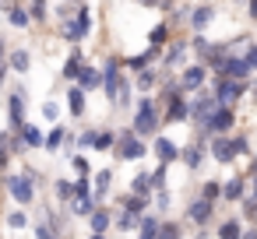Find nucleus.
Returning <instances> with one entry per match:
<instances>
[{
  "label": "nucleus",
  "mask_w": 257,
  "mask_h": 239,
  "mask_svg": "<svg viewBox=\"0 0 257 239\" xmlns=\"http://www.w3.org/2000/svg\"><path fill=\"white\" fill-rule=\"evenodd\" d=\"M190 64V39H169L166 46H162V60H159V67L166 71V74H180L183 67Z\"/></svg>",
  "instance_id": "8"
},
{
  "label": "nucleus",
  "mask_w": 257,
  "mask_h": 239,
  "mask_svg": "<svg viewBox=\"0 0 257 239\" xmlns=\"http://www.w3.org/2000/svg\"><path fill=\"white\" fill-rule=\"evenodd\" d=\"M4 18H8V25H11L15 32H29V29L36 25V22H32V15H29V4H25V0H18V4H15Z\"/></svg>",
  "instance_id": "23"
},
{
  "label": "nucleus",
  "mask_w": 257,
  "mask_h": 239,
  "mask_svg": "<svg viewBox=\"0 0 257 239\" xmlns=\"http://www.w3.org/2000/svg\"><path fill=\"white\" fill-rule=\"evenodd\" d=\"M88 64V57H85V50L81 46H71L67 50V57H64V67H60V81H78V74H81V67Z\"/></svg>",
  "instance_id": "19"
},
{
  "label": "nucleus",
  "mask_w": 257,
  "mask_h": 239,
  "mask_svg": "<svg viewBox=\"0 0 257 239\" xmlns=\"http://www.w3.org/2000/svg\"><path fill=\"white\" fill-rule=\"evenodd\" d=\"M208 155H211L218 165H232V162L239 158L232 134H211V141H208Z\"/></svg>",
  "instance_id": "12"
},
{
  "label": "nucleus",
  "mask_w": 257,
  "mask_h": 239,
  "mask_svg": "<svg viewBox=\"0 0 257 239\" xmlns=\"http://www.w3.org/2000/svg\"><path fill=\"white\" fill-rule=\"evenodd\" d=\"M201 193L208 197V200H222V179H208V183H201Z\"/></svg>",
  "instance_id": "49"
},
{
  "label": "nucleus",
  "mask_w": 257,
  "mask_h": 239,
  "mask_svg": "<svg viewBox=\"0 0 257 239\" xmlns=\"http://www.w3.org/2000/svg\"><path fill=\"white\" fill-rule=\"evenodd\" d=\"M18 137H22V144H25V151H36V148H43V141H46V134H43V127L39 123H25L22 130H15Z\"/></svg>",
  "instance_id": "28"
},
{
  "label": "nucleus",
  "mask_w": 257,
  "mask_h": 239,
  "mask_svg": "<svg viewBox=\"0 0 257 239\" xmlns=\"http://www.w3.org/2000/svg\"><path fill=\"white\" fill-rule=\"evenodd\" d=\"M8 53H11L8 50V39H4V32H0V60H8Z\"/></svg>",
  "instance_id": "56"
},
{
  "label": "nucleus",
  "mask_w": 257,
  "mask_h": 239,
  "mask_svg": "<svg viewBox=\"0 0 257 239\" xmlns=\"http://www.w3.org/2000/svg\"><path fill=\"white\" fill-rule=\"evenodd\" d=\"M0 186L8 190V197H11V204H18V207H36L39 204V186H36V179L25 172V169H18V172H0Z\"/></svg>",
  "instance_id": "2"
},
{
  "label": "nucleus",
  "mask_w": 257,
  "mask_h": 239,
  "mask_svg": "<svg viewBox=\"0 0 257 239\" xmlns=\"http://www.w3.org/2000/svg\"><path fill=\"white\" fill-rule=\"evenodd\" d=\"M138 8H145V11H159L162 8V0H134Z\"/></svg>",
  "instance_id": "52"
},
{
  "label": "nucleus",
  "mask_w": 257,
  "mask_h": 239,
  "mask_svg": "<svg viewBox=\"0 0 257 239\" xmlns=\"http://www.w3.org/2000/svg\"><path fill=\"white\" fill-rule=\"evenodd\" d=\"M127 190H134V193H145V197H152V169H138L134 176H131V183H127Z\"/></svg>",
  "instance_id": "36"
},
{
  "label": "nucleus",
  "mask_w": 257,
  "mask_h": 239,
  "mask_svg": "<svg viewBox=\"0 0 257 239\" xmlns=\"http://www.w3.org/2000/svg\"><path fill=\"white\" fill-rule=\"evenodd\" d=\"M39 116H43V120H46L50 127H53V123H60V106L53 102V95H50V99L43 102V109H39Z\"/></svg>",
  "instance_id": "46"
},
{
  "label": "nucleus",
  "mask_w": 257,
  "mask_h": 239,
  "mask_svg": "<svg viewBox=\"0 0 257 239\" xmlns=\"http://www.w3.org/2000/svg\"><path fill=\"white\" fill-rule=\"evenodd\" d=\"M67 134H71V130H67L64 123H53V127L46 130V141H43V151H46V155H57V151L64 148V141H67Z\"/></svg>",
  "instance_id": "29"
},
{
  "label": "nucleus",
  "mask_w": 257,
  "mask_h": 239,
  "mask_svg": "<svg viewBox=\"0 0 257 239\" xmlns=\"http://www.w3.org/2000/svg\"><path fill=\"white\" fill-rule=\"evenodd\" d=\"M243 218L239 214H229V218H222L218 225H215V239H239V232H243Z\"/></svg>",
  "instance_id": "30"
},
{
  "label": "nucleus",
  "mask_w": 257,
  "mask_h": 239,
  "mask_svg": "<svg viewBox=\"0 0 257 239\" xmlns=\"http://www.w3.org/2000/svg\"><path fill=\"white\" fill-rule=\"evenodd\" d=\"M71 169H74V176H92L95 169H92V162H88V155L78 148L74 155H71Z\"/></svg>",
  "instance_id": "43"
},
{
  "label": "nucleus",
  "mask_w": 257,
  "mask_h": 239,
  "mask_svg": "<svg viewBox=\"0 0 257 239\" xmlns=\"http://www.w3.org/2000/svg\"><path fill=\"white\" fill-rule=\"evenodd\" d=\"M232 141H236L239 158H250V134H232Z\"/></svg>",
  "instance_id": "50"
},
{
  "label": "nucleus",
  "mask_w": 257,
  "mask_h": 239,
  "mask_svg": "<svg viewBox=\"0 0 257 239\" xmlns=\"http://www.w3.org/2000/svg\"><path fill=\"white\" fill-rule=\"evenodd\" d=\"M8 137H11V130H0V172H8V169H11V158H15Z\"/></svg>",
  "instance_id": "45"
},
{
  "label": "nucleus",
  "mask_w": 257,
  "mask_h": 239,
  "mask_svg": "<svg viewBox=\"0 0 257 239\" xmlns=\"http://www.w3.org/2000/svg\"><path fill=\"white\" fill-rule=\"evenodd\" d=\"M243 8H246V18H250V22L257 25V0H246V4H243Z\"/></svg>",
  "instance_id": "53"
},
{
  "label": "nucleus",
  "mask_w": 257,
  "mask_h": 239,
  "mask_svg": "<svg viewBox=\"0 0 257 239\" xmlns=\"http://www.w3.org/2000/svg\"><path fill=\"white\" fill-rule=\"evenodd\" d=\"M253 172H257V155L246 158V172H243V176H253Z\"/></svg>",
  "instance_id": "55"
},
{
  "label": "nucleus",
  "mask_w": 257,
  "mask_h": 239,
  "mask_svg": "<svg viewBox=\"0 0 257 239\" xmlns=\"http://www.w3.org/2000/svg\"><path fill=\"white\" fill-rule=\"evenodd\" d=\"M8 64H11V74L25 78V74L32 71V53H29L25 46H18V50H11V53H8Z\"/></svg>",
  "instance_id": "27"
},
{
  "label": "nucleus",
  "mask_w": 257,
  "mask_h": 239,
  "mask_svg": "<svg viewBox=\"0 0 257 239\" xmlns=\"http://www.w3.org/2000/svg\"><path fill=\"white\" fill-rule=\"evenodd\" d=\"M173 39V25L162 18V22H155L152 29H148V46H166Z\"/></svg>",
  "instance_id": "35"
},
{
  "label": "nucleus",
  "mask_w": 257,
  "mask_h": 239,
  "mask_svg": "<svg viewBox=\"0 0 257 239\" xmlns=\"http://www.w3.org/2000/svg\"><path fill=\"white\" fill-rule=\"evenodd\" d=\"M180 148H183V144H176V141H173L169 134H162V130L152 137V155H155L159 162H166V165L180 162Z\"/></svg>",
  "instance_id": "18"
},
{
  "label": "nucleus",
  "mask_w": 257,
  "mask_h": 239,
  "mask_svg": "<svg viewBox=\"0 0 257 239\" xmlns=\"http://www.w3.org/2000/svg\"><path fill=\"white\" fill-rule=\"evenodd\" d=\"M211 85V67L204 64V60H190L183 71H180V88L187 92V95H197V92H204Z\"/></svg>",
  "instance_id": "9"
},
{
  "label": "nucleus",
  "mask_w": 257,
  "mask_h": 239,
  "mask_svg": "<svg viewBox=\"0 0 257 239\" xmlns=\"http://www.w3.org/2000/svg\"><path fill=\"white\" fill-rule=\"evenodd\" d=\"M74 85H81L88 95H92V92H102V67H95V64L88 60V64L81 67V74H78V81H74Z\"/></svg>",
  "instance_id": "24"
},
{
  "label": "nucleus",
  "mask_w": 257,
  "mask_h": 239,
  "mask_svg": "<svg viewBox=\"0 0 257 239\" xmlns=\"http://www.w3.org/2000/svg\"><path fill=\"white\" fill-rule=\"evenodd\" d=\"M232 4H246V0H232Z\"/></svg>",
  "instance_id": "61"
},
{
  "label": "nucleus",
  "mask_w": 257,
  "mask_h": 239,
  "mask_svg": "<svg viewBox=\"0 0 257 239\" xmlns=\"http://www.w3.org/2000/svg\"><path fill=\"white\" fill-rule=\"evenodd\" d=\"M64 95H67V116L81 123V120L88 116V92L71 81V88H64Z\"/></svg>",
  "instance_id": "17"
},
{
  "label": "nucleus",
  "mask_w": 257,
  "mask_h": 239,
  "mask_svg": "<svg viewBox=\"0 0 257 239\" xmlns=\"http://www.w3.org/2000/svg\"><path fill=\"white\" fill-rule=\"evenodd\" d=\"M239 239H257V225H243V232H239Z\"/></svg>",
  "instance_id": "54"
},
{
  "label": "nucleus",
  "mask_w": 257,
  "mask_h": 239,
  "mask_svg": "<svg viewBox=\"0 0 257 239\" xmlns=\"http://www.w3.org/2000/svg\"><path fill=\"white\" fill-rule=\"evenodd\" d=\"M8 74H11V64H8V60H0V95L8 92Z\"/></svg>",
  "instance_id": "51"
},
{
  "label": "nucleus",
  "mask_w": 257,
  "mask_h": 239,
  "mask_svg": "<svg viewBox=\"0 0 257 239\" xmlns=\"http://www.w3.org/2000/svg\"><path fill=\"white\" fill-rule=\"evenodd\" d=\"M116 137H120V130L99 127V137H95V148H92V151H113V148H116Z\"/></svg>",
  "instance_id": "40"
},
{
  "label": "nucleus",
  "mask_w": 257,
  "mask_h": 239,
  "mask_svg": "<svg viewBox=\"0 0 257 239\" xmlns=\"http://www.w3.org/2000/svg\"><path fill=\"white\" fill-rule=\"evenodd\" d=\"M4 99H8V130H22L29 123L25 120V113H29V88L22 81L18 85H8Z\"/></svg>",
  "instance_id": "5"
},
{
  "label": "nucleus",
  "mask_w": 257,
  "mask_h": 239,
  "mask_svg": "<svg viewBox=\"0 0 257 239\" xmlns=\"http://www.w3.org/2000/svg\"><path fill=\"white\" fill-rule=\"evenodd\" d=\"M215 106H218V99L211 95V85H208L204 92L190 95V127H194V130H208V120H211Z\"/></svg>",
  "instance_id": "10"
},
{
  "label": "nucleus",
  "mask_w": 257,
  "mask_h": 239,
  "mask_svg": "<svg viewBox=\"0 0 257 239\" xmlns=\"http://www.w3.org/2000/svg\"><path fill=\"white\" fill-rule=\"evenodd\" d=\"M239 218H243L246 225H257V197H253V193H246V197L239 200Z\"/></svg>",
  "instance_id": "42"
},
{
  "label": "nucleus",
  "mask_w": 257,
  "mask_h": 239,
  "mask_svg": "<svg viewBox=\"0 0 257 239\" xmlns=\"http://www.w3.org/2000/svg\"><path fill=\"white\" fill-rule=\"evenodd\" d=\"M8 228L11 232H25V228H32V214H29V207H18L15 204V211H8Z\"/></svg>",
  "instance_id": "34"
},
{
  "label": "nucleus",
  "mask_w": 257,
  "mask_h": 239,
  "mask_svg": "<svg viewBox=\"0 0 257 239\" xmlns=\"http://www.w3.org/2000/svg\"><path fill=\"white\" fill-rule=\"evenodd\" d=\"M88 239H109V232H88Z\"/></svg>",
  "instance_id": "60"
},
{
  "label": "nucleus",
  "mask_w": 257,
  "mask_h": 239,
  "mask_svg": "<svg viewBox=\"0 0 257 239\" xmlns=\"http://www.w3.org/2000/svg\"><path fill=\"white\" fill-rule=\"evenodd\" d=\"M15 4H18V0H0V15H8V11H11Z\"/></svg>",
  "instance_id": "57"
},
{
  "label": "nucleus",
  "mask_w": 257,
  "mask_h": 239,
  "mask_svg": "<svg viewBox=\"0 0 257 239\" xmlns=\"http://www.w3.org/2000/svg\"><path fill=\"white\" fill-rule=\"evenodd\" d=\"M113 214H116V211H113L109 204H99V207L88 214V232H109V228H113Z\"/></svg>",
  "instance_id": "26"
},
{
  "label": "nucleus",
  "mask_w": 257,
  "mask_h": 239,
  "mask_svg": "<svg viewBox=\"0 0 257 239\" xmlns=\"http://www.w3.org/2000/svg\"><path fill=\"white\" fill-rule=\"evenodd\" d=\"M50 190H53L57 204H71V197H74V179H53Z\"/></svg>",
  "instance_id": "39"
},
{
  "label": "nucleus",
  "mask_w": 257,
  "mask_h": 239,
  "mask_svg": "<svg viewBox=\"0 0 257 239\" xmlns=\"http://www.w3.org/2000/svg\"><path fill=\"white\" fill-rule=\"evenodd\" d=\"M32 235H36V239H64L46 218H36V221H32Z\"/></svg>",
  "instance_id": "44"
},
{
  "label": "nucleus",
  "mask_w": 257,
  "mask_h": 239,
  "mask_svg": "<svg viewBox=\"0 0 257 239\" xmlns=\"http://www.w3.org/2000/svg\"><path fill=\"white\" fill-rule=\"evenodd\" d=\"M131 130H138V134L148 137V141L162 130V106L155 102L152 92H148V95H138V102H134V109H131Z\"/></svg>",
  "instance_id": "1"
},
{
  "label": "nucleus",
  "mask_w": 257,
  "mask_h": 239,
  "mask_svg": "<svg viewBox=\"0 0 257 239\" xmlns=\"http://www.w3.org/2000/svg\"><path fill=\"white\" fill-rule=\"evenodd\" d=\"M218 18V8L215 4H190V15H187V32H208V25Z\"/></svg>",
  "instance_id": "15"
},
{
  "label": "nucleus",
  "mask_w": 257,
  "mask_h": 239,
  "mask_svg": "<svg viewBox=\"0 0 257 239\" xmlns=\"http://www.w3.org/2000/svg\"><path fill=\"white\" fill-rule=\"evenodd\" d=\"M159 225H162V214L159 211H145L141 225H138V239H159Z\"/></svg>",
  "instance_id": "31"
},
{
  "label": "nucleus",
  "mask_w": 257,
  "mask_h": 239,
  "mask_svg": "<svg viewBox=\"0 0 257 239\" xmlns=\"http://www.w3.org/2000/svg\"><path fill=\"white\" fill-rule=\"evenodd\" d=\"M250 99H257V74H250Z\"/></svg>",
  "instance_id": "58"
},
{
  "label": "nucleus",
  "mask_w": 257,
  "mask_h": 239,
  "mask_svg": "<svg viewBox=\"0 0 257 239\" xmlns=\"http://www.w3.org/2000/svg\"><path fill=\"white\" fill-rule=\"evenodd\" d=\"M67 207H71V214H74V218L88 221V214H92V211L99 207V200H95L92 193H88V197H71V204H67Z\"/></svg>",
  "instance_id": "33"
},
{
  "label": "nucleus",
  "mask_w": 257,
  "mask_h": 239,
  "mask_svg": "<svg viewBox=\"0 0 257 239\" xmlns=\"http://www.w3.org/2000/svg\"><path fill=\"white\" fill-rule=\"evenodd\" d=\"M208 141H211L208 130H194V137L180 148V165H183L187 172H201V165H204V158H208Z\"/></svg>",
  "instance_id": "6"
},
{
  "label": "nucleus",
  "mask_w": 257,
  "mask_h": 239,
  "mask_svg": "<svg viewBox=\"0 0 257 239\" xmlns=\"http://www.w3.org/2000/svg\"><path fill=\"white\" fill-rule=\"evenodd\" d=\"M92 29H95V18H92V4H78V11H74V18H67V22H60V39L67 43V46H81L85 39H92Z\"/></svg>",
  "instance_id": "3"
},
{
  "label": "nucleus",
  "mask_w": 257,
  "mask_h": 239,
  "mask_svg": "<svg viewBox=\"0 0 257 239\" xmlns=\"http://www.w3.org/2000/svg\"><path fill=\"white\" fill-rule=\"evenodd\" d=\"M152 207H155L159 214H169V211H173V190H169V186L152 190Z\"/></svg>",
  "instance_id": "38"
},
{
  "label": "nucleus",
  "mask_w": 257,
  "mask_h": 239,
  "mask_svg": "<svg viewBox=\"0 0 257 239\" xmlns=\"http://www.w3.org/2000/svg\"><path fill=\"white\" fill-rule=\"evenodd\" d=\"M95 137H99V127H85V130L78 134V148H81V151H92V148H95Z\"/></svg>",
  "instance_id": "47"
},
{
  "label": "nucleus",
  "mask_w": 257,
  "mask_h": 239,
  "mask_svg": "<svg viewBox=\"0 0 257 239\" xmlns=\"http://www.w3.org/2000/svg\"><path fill=\"white\" fill-rule=\"evenodd\" d=\"M246 193H250L246 176H229V179L222 183V204H239Z\"/></svg>",
  "instance_id": "21"
},
{
  "label": "nucleus",
  "mask_w": 257,
  "mask_h": 239,
  "mask_svg": "<svg viewBox=\"0 0 257 239\" xmlns=\"http://www.w3.org/2000/svg\"><path fill=\"white\" fill-rule=\"evenodd\" d=\"M159 60H162V46H145L141 53L123 57V71H127V74H138V71H145V67H155Z\"/></svg>",
  "instance_id": "16"
},
{
  "label": "nucleus",
  "mask_w": 257,
  "mask_h": 239,
  "mask_svg": "<svg viewBox=\"0 0 257 239\" xmlns=\"http://www.w3.org/2000/svg\"><path fill=\"white\" fill-rule=\"evenodd\" d=\"M113 155H116L120 162H141V158H148V155H152V141H148V137H141L138 130L123 127V130H120V137H116Z\"/></svg>",
  "instance_id": "4"
},
{
  "label": "nucleus",
  "mask_w": 257,
  "mask_h": 239,
  "mask_svg": "<svg viewBox=\"0 0 257 239\" xmlns=\"http://www.w3.org/2000/svg\"><path fill=\"white\" fill-rule=\"evenodd\" d=\"M183 232H187V225H183V221H176V218L162 214V225H159V239H183Z\"/></svg>",
  "instance_id": "37"
},
{
  "label": "nucleus",
  "mask_w": 257,
  "mask_h": 239,
  "mask_svg": "<svg viewBox=\"0 0 257 239\" xmlns=\"http://www.w3.org/2000/svg\"><path fill=\"white\" fill-rule=\"evenodd\" d=\"M25 4H29V15H32L36 25H46L50 22V0H25Z\"/></svg>",
  "instance_id": "41"
},
{
  "label": "nucleus",
  "mask_w": 257,
  "mask_h": 239,
  "mask_svg": "<svg viewBox=\"0 0 257 239\" xmlns=\"http://www.w3.org/2000/svg\"><path fill=\"white\" fill-rule=\"evenodd\" d=\"M211 218H215V200H208L204 193H197L183 204V225L197 228V225H211Z\"/></svg>",
  "instance_id": "11"
},
{
  "label": "nucleus",
  "mask_w": 257,
  "mask_h": 239,
  "mask_svg": "<svg viewBox=\"0 0 257 239\" xmlns=\"http://www.w3.org/2000/svg\"><path fill=\"white\" fill-rule=\"evenodd\" d=\"M138 225H141V214H134L127 207H116V214H113V228L116 232H138Z\"/></svg>",
  "instance_id": "32"
},
{
  "label": "nucleus",
  "mask_w": 257,
  "mask_h": 239,
  "mask_svg": "<svg viewBox=\"0 0 257 239\" xmlns=\"http://www.w3.org/2000/svg\"><path fill=\"white\" fill-rule=\"evenodd\" d=\"M113 204H116V207H127V211H134V214H145V211H152V197H145V193H134V190L120 193Z\"/></svg>",
  "instance_id": "25"
},
{
  "label": "nucleus",
  "mask_w": 257,
  "mask_h": 239,
  "mask_svg": "<svg viewBox=\"0 0 257 239\" xmlns=\"http://www.w3.org/2000/svg\"><path fill=\"white\" fill-rule=\"evenodd\" d=\"M162 123H166V127L190 123V95H176V99L162 102Z\"/></svg>",
  "instance_id": "13"
},
{
  "label": "nucleus",
  "mask_w": 257,
  "mask_h": 239,
  "mask_svg": "<svg viewBox=\"0 0 257 239\" xmlns=\"http://www.w3.org/2000/svg\"><path fill=\"white\" fill-rule=\"evenodd\" d=\"M236 106H225V102H218L215 106V113H211V120H208V134H232L236 130Z\"/></svg>",
  "instance_id": "14"
},
{
  "label": "nucleus",
  "mask_w": 257,
  "mask_h": 239,
  "mask_svg": "<svg viewBox=\"0 0 257 239\" xmlns=\"http://www.w3.org/2000/svg\"><path fill=\"white\" fill-rule=\"evenodd\" d=\"M152 186L159 190V186H169V165L166 162H159L155 169H152Z\"/></svg>",
  "instance_id": "48"
},
{
  "label": "nucleus",
  "mask_w": 257,
  "mask_h": 239,
  "mask_svg": "<svg viewBox=\"0 0 257 239\" xmlns=\"http://www.w3.org/2000/svg\"><path fill=\"white\" fill-rule=\"evenodd\" d=\"M246 183H250V193L257 197V172H253V176H246Z\"/></svg>",
  "instance_id": "59"
},
{
  "label": "nucleus",
  "mask_w": 257,
  "mask_h": 239,
  "mask_svg": "<svg viewBox=\"0 0 257 239\" xmlns=\"http://www.w3.org/2000/svg\"><path fill=\"white\" fill-rule=\"evenodd\" d=\"M113 179H116L113 165H102V169L92 172V197H95L99 204H109L106 197H109V190H113Z\"/></svg>",
  "instance_id": "20"
},
{
  "label": "nucleus",
  "mask_w": 257,
  "mask_h": 239,
  "mask_svg": "<svg viewBox=\"0 0 257 239\" xmlns=\"http://www.w3.org/2000/svg\"><path fill=\"white\" fill-rule=\"evenodd\" d=\"M211 95L225 106H236L239 99L250 95V78L239 81V78H222V74H211Z\"/></svg>",
  "instance_id": "7"
},
{
  "label": "nucleus",
  "mask_w": 257,
  "mask_h": 239,
  "mask_svg": "<svg viewBox=\"0 0 257 239\" xmlns=\"http://www.w3.org/2000/svg\"><path fill=\"white\" fill-rule=\"evenodd\" d=\"M131 78H134L138 95H148V92L159 88V81H162V67L155 64V67H145V71H138V74H131Z\"/></svg>",
  "instance_id": "22"
}]
</instances>
